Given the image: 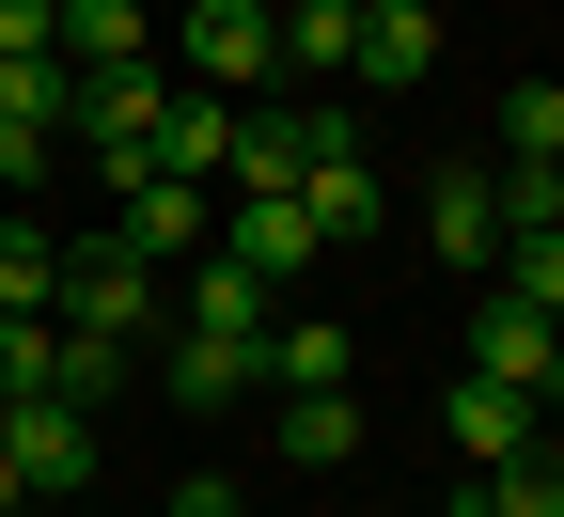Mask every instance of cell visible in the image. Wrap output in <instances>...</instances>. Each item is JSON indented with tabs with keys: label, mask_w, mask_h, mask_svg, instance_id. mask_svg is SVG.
Returning a JSON list of instances; mask_svg holds the SVG:
<instances>
[{
	"label": "cell",
	"mask_w": 564,
	"mask_h": 517,
	"mask_svg": "<svg viewBox=\"0 0 564 517\" xmlns=\"http://www.w3.org/2000/svg\"><path fill=\"white\" fill-rule=\"evenodd\" d=\"M47 330H63V345H126V360H141V345L173 330V267H141L126 236H79V251H63V282H47Z\"/></svg>",
	"instance_id": "obj_1"
},
{
	"label": "cell",
	"mask_w": 564,
	"mask_h": 517,
	"mask_svg": "<svg viewBox=\"0 0 564 517\" xmlns=\"http://www.w3.org/2000/svg\"><path fill=\"white\" fill-rule=\"evenodd\" d=\"M158 63H173V79L188 95H267L282 79V17H267V0H173V17H158Z\"/></svg>",
	"instance_id": "obj_2"
},
{
	"label": "cell",
	"mask_w": 564,
	"mask_h": 517,
	"mask_svg": "<svg viewBox=\"0 0 564 517\" xmlns=\"http://www.w3.org/2000/svg\"><path fill=\"white\" fill-rule=\"evenodd\" d=\"M267 330H282V299H267L236 251L173 267V345H220V360H251V392H267Z\"/></svg>",
	"instance_id": "obj_3"
},
{
	"label": "cell",
	"mask_w": 564,
	"mask_h": 517,
	"mask_svg": "<svg viewBox=\"0 0 564 517\" xmlns=\"http://www.w3.org/2000/svg\"><path fill=\"white\" fill-rule=\"evenodd\" d=\"M0 455H17L32 517H63V502H95V408H63V392H17V408H0Z\"/></svg>",
	"instance_id": "obj_4"
},
{
	"label": "cell",
	"mask_w": 564,
	"mask_h": 517,
	"mask_svg": "<svg viewBox=\"0 0 564 517\" xmlns=\"http://www.w3.org/2000/svg\"><path fill=\"white\" fill-rule=\"evenodd\" d=\"M470 377H486V392H533V408H549V377H564V330H549L533 299H502V282H470Z\"/></svg>",
	"instance_id": "obj_5"
},
{
	"label": "cell",
	"mask_w": 564,
	"mask_h": 517,
	"mask_svg": "<svg viewBox=\"0 0 564 517\" xmlns=\"http://www.w3.org/2000/svg\"><path fill=\"white\" fill-rule=\"evenodd\" d=\"M110 236H126L141 267H204V251H220V189H188V173H141V189L110 204Z\"/></svg>",
	"instance_id": "obj_6"
},
{
	"label": "cell",
	"mask_w": 564,
	"mask_h": 517,
	"mask_svg": "<svg viewBox=\"0 0 564 517\" xmlns=\"http://www.w3.org/2000/svg\"><path fill=\"white\" fill-rule=\"evenodd\" d=\"M423 251H440V267H502V173H486V158H440V173H423Z\"/></svg>",
	"instance_id": "obj_7"
},
{
	"label": "cell",
	"mask_w": 564,
	"mask_h": 517,
	"mask_svg": "<svg viewBox=\"0 0 564 517\" xmlns=\"http://www.w3.org/2000/svg\"><path fill=\"white\" fill-rule=\"evenodd\" d=\"M423 79H440V0H361L345 95H423Z\"/></svg>",
	"instance_id": "obj_8"
},
{
	"label": "cell",
	"mask_w": 564,
	"mask_h": 517,
	"mask_svg": "<svg viewBox=\"0 0 564 517\" xmlns=\"http://www.w3.org/2000/svg\"><path fill=\"white\" fill-rule=\"evenodd\" d=\"M220 251L267 282V299H282L299 267H329V251H314V219H299V189H236V204H220Z\"/></svg>",
	"instance_id": "obj_9"
},
{
	"label": "cell",
	"mask_w": 564,
	"mask_h": 517,
	"mask_svg": "<svg viewBox=\"0 0 564 517\" xmlns=\"http://www.w3.org/2000/svg\"><path fill=\"white\" fill-rule=\"evenodd\" d=\"M440 439H455V471H518L533 439H549V408H533V392H486V377H455V392H440Z\"/></svg>",
	"instance_id": "obj_10"
},
{
	"label": "cell",
	"mask_w": 564,
	"mask_h": 517,
	"mask_svg": "<svg viewBox=\"0 0 564 517\" xmlns=\"http://www.w3.org/2000/svg\"><path fill=\"white\" fill-rule=\"evenodd\" d=\"M173 63H110V79H79V126H63V141H95V158H110V141H158L173 126Z\"/></svg>",
	"instance_id": "obj_11"
},
{
	"label": "cell",
	"mask_w": 564,
	"mask_h": 517,
	"mask_svg": "<svg viewBox=\"0 0 564 517\" xmlns=\"http://www.w3.org/2000/svg\"><path fill=\"white\" fill-rule=\"evenodd\" d=\"M299 219H314V251H361V236H377V173H361V141H314V158H299Z\"/></svg>",
	"instance_id": "obj_12"
},
{
	"label": "cell",
	"mask_w": 564,
	"mask_h": 517,
	"mask_svg": "<svg viewBox=\"0 0 564 517\" xmlns=\"http://www.w3.org/2000/svg\"><path fill=\"white\" fill-rule=\"evenodd\" d=\"M63 63L110 79V63H158V0H63Z\"/></svg>",
	"instance_id": "obj_13"
},
{
	"label": "cell",
	"mask_w": 564,
	"mask_h": 517,
	"mask_svg": "<svg viewBox=\"0 0 564 517\" xmlns=\"http://www.w3.org/2000/svg\"><path fill=\"white\" fill-rule=\"evenodd\" d=\"M345 47H361V0H282V79L345 95Z\"/></svg>",
	"instance_id": "obj_14"
},
{
	"label": "cell",
	"mask_w": 564,
	"mask_h": 517,
	"mask_svg": "<svg viewBox=\"0 0 564 517\" xmlns=\"http://www.w3.org/2000/svg\"><path fill=\"white\" fill-rule=\"evenodd\" d=\"M220 158H236V95H173V126H158V173L220 189Z\"/></svg>",
	"instance_id": "obj_15"
},
{
	"label": "cell",
	"mask_w": 564,
	"mask_h": 517,
	"mask_svg": "<svg viewBox=\"0 0 564 517\" xmlns=\"http://www.w3.org/2000/svg\"><path fill=\"white\" fill-rule=\"evenodd\" d=\"M455 502H470V517H564V439H533L518 471H470Z\"/></svg>",
	"instance_id": "obj_16"
},
{
	"label": "cell",
	"mask_w": 564,
	"mask_h": 517,
	"mask_svg": "<svg viewBox=\"0 0 564 517\" xmlns=\"http://www.w3.org/2000/svg\"><path fill=\"white\" fill-rule=\"evenodd\" d=\"M282 455H299V471H345V455H361V392H282Z\"/></svg>",
	"instance_id": "obj_17"
},
{
	"label": "cell",
	"mask_w": 564,
	"mask_h": 517,
	"mask_svg": "<svg viewBox=\"0 0 564 517\" xmlns=\"http://www.w3.org/2000/svg\"><path fill=\"white\" fill-rule=\"evenodd\" d=\"M267 392H345V330L329 314H282L267 330Z\"/></svg>",
	"instance_id": "obj_18"
},
{
	"label": "cell",
	"mask_w": 564,
	"mask_h": 517,
	"mask_svg": "<svg viewBox=\"0 0 564 517\" xmlns=\"http://www.w3.org/2000/svg\"><path fill=\"white\" fill-rule=\"evenodd\" d=\"M0 126H79V63H0Z\"/></svg>",
	"instance_id": "obj_19"
},
{
	"label": "cell",
	"mask_w": 564,
	"mask_h": 517,
	"mask_svg": "<svg viewBox=\"0 0 564 517\" xmlns=\"http://www.w3.org/2000/svg\"><path fill=\"white\" fill-rule=\"evenodd\" d=\"M158 392H173V408H236V392H251V360H220V345H173V330H158Z\"/></svg>",
	"instance_id": "obj_20"
},
{
	"label": "cell",
	"mask_w": 564,
	"mask_h": 517,
	"mask_svg": "<svg viewBox=\"0 0 564 517\" xmlns=\"http://www.w3.org/2000/svg\"><path fill=\"white\" fill-rule=\"evenodd\" d=\"M486 158H533V173H549V158H564V79H518V95H502V141H486Z\"/></svg>",
	"instance_id": "obj_21"
},
{
	"label": "cell",
	"mask_w": 564,
	"mask_h": 517,
	"mask_svg": "<svg viewBox=\"0 0 564 517\" xmlns=\"http://www.w3.org/2000/svg\"><path fill=\"white\" fill-rule=\"evenodd\" d=\"M47 282H63V251L32 236L17 204H0V314H47Z\"/></svg>",
	"instance_id": "obj_22"
},
{
	"label": "cell",
	"mask_w": 564,
	"mask_h": 517,
	"mask_svg": "<svg viewBox=\"0 0 564 517\" xmlns=\"http://www.w3.org/2000/svg\"><path fill=\"white\" fill-rule=\"evenodd\" d=\"M486 282H502V299H533V314L564 330V219H549V236H518V251L486 267Z\"/></svg>",
	"instance_id": "obj_23"
},
{
	"label": "cell",
	"mask_w": 564,
	"mask_h": 517,
	"mask_svg": "<svg viewBox=\"0 0 564 517\" xmlns=\"http://www.w3.org/2000/svg\"><path fill=\"white\" fill-rule=\"evenodd\" d=\"M47 377H63V330H47V314H0V408L47 392Z\"/></svg>",
	"instance_id": "obj_24"
},
{
	"label": "cell",
	"mask_w": 564,
	"mask_h": 517,
	"mask_svg": "<svg viewBox=\"0 0 564 517\" xmlns=\"http://www.w3.org/2000/svg\"><path fill=\"white\" fill-rule=\"evenodd\" d=\"M126 377H141L126 345H63V377H47V392H63V408H95V392H126Z\"/></svg>",
	"instance_id": "obj_25"
},
{
	"label": "cell",
	"mask_w": 564,
	"mask_h": 517,
	"mask_svg": "<svg viewBox=\"0 0 564 517\" xmlns=\"http://www.w3.org/2000/svg\"><path fill=\"white\" fill-rule=\"evenodd\" d=\"M0 63H63V0H0Z\"/></svg>",
	"instance_id": "obj_26"
},
{
	"label": "cell",
	"mask_w": 564,
	"mask_h": 517,
	"mask_svg": "<svg viewBox=\"0 0 564 517\" xmlns=\"http://www.w3.org/2000/svg\"><path fill=\"white\" fill-rule=\"evenodd\" d=\"M47 158H63V141H47V126H0V204H17V189H32Z\"/></svg>",
	"instance_id": "obj_27"
},
{
	"label": "cell",
	"mask_w": 564,
	"mask_h": 517,
	"mask_svg": "<svg viewBox=\"0 0 564 517\" xmlns=\"http://www.w3.org/2000/svg\"><path fill=\"white\" fill-rule=\"evenodd\" d=\"M158 517H236V471H188V486H173Z\"/></svg>",
	"instance_id": "obj_28"
},
{
	"label": "cell",
	"mask_w": 564,
	"mask_h": 517,
	"mask_svg": "<svg viewBox=\"0 0 564 517\" xmlns=\"http://www.w3.org/2000/svg\"><path fill=\"white\" fill-rule=\"evenodd\" d=\"M0 517H32V486H17V455H0Z\"/></svg>",
	"instance_id": "obj_29"
},
{
	"label": "cell",
	"mask_w": 564,
	"mask_h": 517,
	"mask_svg": "<svg viewBox=\"0 0 564 517\" xmlns=\"http://www.w3.org/2000/svg\"><path fill=\"white\" fill-rule=\"evenodd\" d=\"M549 439H564V377H549Z\"/></svg>",
	"instance_id": "obj_30"
},
{
	"label": "cell",
	"mask_w": 564,
	"mask_h": 517,
	"mask_svg": "<svg viewBox=\"0 0 564 517\" xmlns=\"http://www.w3.org/2000/svg\"><path fill=\"white\" fill-rule=\"evenodd\" d=\"M267 17H282V0H267Z\"/></svg>",
	"instance_id": "obj_31"
}]
</instances>
